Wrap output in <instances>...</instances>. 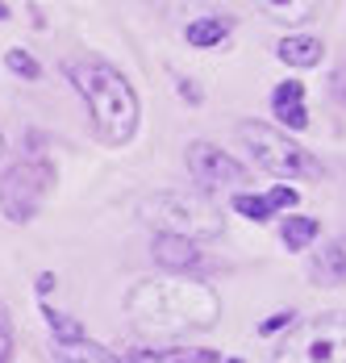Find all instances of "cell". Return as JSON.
I'll return each instance as SVG.
<instances>
[{
    "instance_id": "cell-19",
    "label": "cell",
    "mask_w": 346,
    "mask_h": 363,
    "mask_svg": "<svg viewBox=\"0 0 346 363\" xmlns=\"http://www.w3.org/2000/svg\"><path fill=\"white\" fill-rule=\"evenodd\" d=\"M4 63H9V72L21 75V79H38V75H42L38 59H34V55H26V50H9V55H4Z\"/></svg>"
},
{
    "instance_id": "cell-21",
    "label": "cell",
    "mask_w": 346,
    "mask_h": 363,
    "mask_svg": "<svg viewBox=\"0 0 346 363\" xmlns=\"http://www.w3.org/2000/svg\"><path fill=\"white\" fill-rule=\"evenodd\" d=\"M330 96L346 109V63H338V72L330 75Z\"/></svg>"
},
{
    "instance_id": "cell-25",
    "label": "cell",
    "mask_w": 346,
    "mask_h": 363,
    "mask_svg": "<svg viewBox=\"0 0 346 363\" xmlns=\"http://www.w3.org/2000/svg\"><path fill=\"white\" fill-rule=\"evenodd\" d=\"M0 150H4V138H0Z\"/></svg>"
},
{
    "instance_id": "cell-4",
    "label": "cell",
    "mask_w": 346,
    "mask_h": 363,
    "mask_svg": "<svg viewBox=\"0 0 346 363\" xmlns=\"http://www.w3.org/2000/svg\"><path fill=\"white\" fill-rule=\"evenodd\" d=\"M238 138L255 155V163L263 172L279 176V180H321L325 176L317 155H309L305 146H296L292 134H284V130L267 125V121H238Z\"/></svg>"
},
{
    "instance_id": "cell-5",
    "label": "cell",
    "mask_w": 346,
    "mask_h": 363,
    "mask_svg": "<svg viewBox=\"0 0 346 363\" xmlns=\"http://www.w3.org/2000/svg\"><path fill=\"white\" fill-rule=\"evenodd\" d=\"M276 363H346V309L296 322L279 338Z\"/></svg>"
},
{
    "instance_id": "cell-2",
    "label": "cell",
    "mask_w": 346,
    "mask_h": 363,
    "mask_svg": "<svg viewBox=\"0 0 346 363\" xmlns=\"http://www.w3.org/2000/svg\"><path fill=\"white\" fill-rule=\"evenodd\" d=\"M67 79L75 84V92L84 96V105L92 113V125L101 134V143L108 146H125L138 134V92L125 75L117 72L104 59H71Z\"/></svg>"
},
{
    "instance_id": "cell-10",
    "label": "cell",
    "mask_w": 346,
    "mask_h": 363,
    "mask_svg": "<svg viewBox=\"0 0 346 363\" xmlns=\"http://www.w3.org/2000/svg\"><path fill=\"white\" fill-rule=\"evenodd\" d=\"M272 113H276L284 125L305 130V125H309V109H305V84H301V79H284L276 92H272Z\"/></svg>"
},
{
    "instance_id": "cell-6",
    "label": "cell",
    "mask_w": 346,
    "mask_h": 363,
    "mask_svg": "<svg viewBox=\"0 0 346 363\" xmlns=\"http://www.w3.org/2000/svg\"><path fill=\"white\" fill-rule=\"evenodd\" d=\"M55 188V167L46 159H21L13 167H4L0 176V213L13 225H26L38 218L42 201Z\"/></svg>"
},
{
    "instance_id": "cell-8",
    "label": "cell",
    "mask_w": 346,
    "mask_h": 363,
    "mask_svg": "<svg viewBox=\"0 0 346 363\" xmlns=\"http://www.w3.org/2000/svg\"><path fill=\"white\" fill-rule=\"evenodd\" d=\"M150 255H155V263H159L163 272H172V276H192L196 267H205L201 247L188 242V238H175V234H155Z\"/></svg>"
},
{
    "instance_id": "cell-22",
    "label": "cell",
    "mask_w": 346,
    "mask_h": 363,
    "mask_svg": "<svg viewBox=\"0 0 346 363\" xmlns=\"http://www.w3.org/2000/svg\"><path fill=\"white\" fill-rule=\"evenodd\" d=\"M284 322H292V313H279V318H272V322H263V326H259V334H272V330H279Z\"/></svg>"
},
{
    "instance_id": "cell-15",
    "label": "cell",
    "mask_w": 346,
    "mask_h": 363,
    "mask_svg": "<svg viewBox=\"0 0 346 363\" xmlns=\"http://www.w3.org/2000/svg\"><path fill=\"white\" fill-rule=\"evenodd\" d=\"M317 234H321V225H317L313 218H301V213H296V218H288L284 225H279V238H284V247H288V251L313 247V238H317Z\"/></svg>"
},
{
    "instance_id": "cell-17",
    "label": "cell",
    "mask_w": 346,
    "mask_h": 363,
    "mask_svg": "<svg viewBox=\"0 0 346 363\" xmlns=\"http://www.w3.org/2000/svg\"><path fill=\"white\" fill-rule=\"evenodd\" d=\"M234 213H242L246 221H267L276 213V205H272V196H250V192H238L234 196Z\"/></svg>"
},
{
    "instance_id": "cell-24",
    "label": "cell",
    "mask_w": 346,
    "mask_h": 363,
    "mask_svg": "<svg viewBox=\"0 0 346 363\" xmlns=\"http://www.w3.org/2000/svg\"><path fill=\"white\" fill-rule=\"evenodd\" d=\"M225 363H246V359H225Z\"/></svg>"
},
{
    "instance_id": "cell-18",
    "label": "cell",
    "mask_w": 346,
    "mask_h": 363,
    "mask_svg": "<svg viewBox=\"0 0 346 363\" xmlns=\"http://www.w3.org/2000/svg\"><path fill=\"white\" fill-rule=\"evenodd\" d=\"M42 313H46V322H50V330H55L59 342H79V338H84L79 322H71L67 313H59V309H50V305H42Z\"/></svg>"
},
{
    "instance_id": "cell-7",
    "label": "cell",
    "mask_w": 346,
    "mask_h": 363,
    "mask_svg": "<svg viewBox=\"0 0 346 363\" xmlns=\"http://www.w3.org/2000/svg\"><path fill=\"white\" fill-rule=\"evenodd\" d=\"M184 163H188L192 180L201 184V188H242V184L250 180L242 163H238L234 155H225L221 146H213V143H188Z\"/></svg>"
},
{
    "instance_id": "cell-16",
    "label": "cell",
    "mask_w": 346,
    "mask_h": 363,
    "mask_svg": "<svg viewBox=\"0 0 346 363\" xmlns=\"http://www.w3.org/2000/svg\"><path fill=\"white\" fill-rule=\"evenodd\" d=\"M259 13H267L272 21H284V26H301V21H309L313 13H317V4L313 0H301V4H259Z\"/></svg>"
},
{
    "instance_id": "cell-11",
    "label": "cell",
    "mask_w": 346,
    "mask_h": 363,
    "mask_svg": "<svg viewBox=\"0 0 346 363\" xmlns=\"http://www.w3.org/2000/svg\"><path fill=\"white\" fill-rule=\"evenodd\" d=\"M55 359L59 363H130V355H117L92 338H79V342H55Z\"/></svg>"
},
{
    "instance_id": "cell-9",
    "label": "cell",
    "mask_w": 346,
    "mask_h": 363,
    "mask_svg": "<svg viewBox=\"0 0 346 363\" xmlns=\"http://www.w3.org/2000/svg\"><path fill=\"white\" fill-rule=\"evenodd\" d=\"M309 280L321 284V289H342L346 284V238L321 247V251L309 259Z\"/></svg>"
},
{
    "instance_id": "cell-13",
    "label": "cell",
    "mask_w": 346,
    "mask_h": 363,
    "mask_svg": "<svg viewBox=\"0 0 346 363\" xmlns=\"http://www.w3.org/2000/svg\"><path fill=\"white\" fill-rule=\"evenodd\" d=\"M130 363H217V355L208 347H172V351L142 347V351L130 355Z\"/></svg>"
},
{
    "instance_id": "cell-1",
    "label": "cell",
    "mask_w": 346,
    "mask_h": 363,
    "mask_svg": "<svg viewBox=\"0 0 346 363\" xmlns=\"http://www.w3.org/2000/svg\"><path fill=\"white\" fill-rule=\"evenodd\" d=\"M125 318L146 338L201 334L221 322V296L213 292V284L192 280V276L138 280L125 296Z\"/></svg>"
},
{
    "instance_id": "cell-20",
    "label": "cell",
    "mask_w": 346,
    "mask_h": 363,
    "mask_svg": "<svg viewBox=\"0 0 346 363\" xmlns=\"http://www.w3.org/2000/svg\"><path fill=\"white\" fill-rule=\"evenodd\" d=\"M0 363H13V318L0 301Z\"/></svg>"
},
{
    "instance_id": "cell-14",
    "label": "cell",
    "mask_w": 346,
    "mask_h": 363,
    "mask_svg": "<svg viewBox=\"0 0 346 363\" xmlns=\"http://www.w3.org/2000/svg\"><path fill=\"white\" fill-rule=\"evenodd\" d=\"M230 30H234V17H196L188 26V42L208 50V46H221V38L230 34Z\"/></svg>"
},
{
    "instance_id": "cell-23",
    "label": "cell",
    "mask_w": 346,
    "mask_h": 363,
    "mask_svg": "<svg viewBox=\"0 0 346 363\" xmlns=\"http://www.w3.org/2000/svg\"><path fill=\"white\" fill-rule=\"evenodd\" d=\"M4 17H9V9H4V4H0V21H4Z\"/></svg>"
},
{
    "instance_id": "cell-3",
    "label": "cell",
    "mask_w": 346,
    "mask_h": 363,
    "mask_svg": "<svg viewBox=\"0 0 346 363\" xmlns=\"http://www.w3.org/2000/svg\"><path fill=\"white\" fill-rule=\"evenodd\" d=\"M138 213L159 234H175V238H188V242L217 238L225 230L221 213L196 192H155V196H146L138 205Z\"/></svg>"
},
{
    "instance_id": "cell-12",
    "label": "cell",
    "mask_w": 346,
    "mask_h": 363,
    "mask_svg": "<svg viewBox=\"0 0 346 363\" xmlns=\"http://www.w3.org/2000/svg\"><path fill=\"white\" fill-rule=\"evenodd\" d=\"M276 55L288 63V67H317V63L325 59V46H321L317 38H309V34H296V38H284Z\"/></svg>"
}]
</instances>
